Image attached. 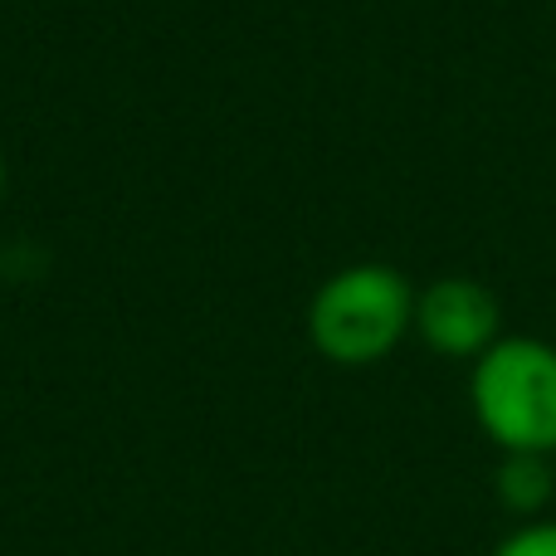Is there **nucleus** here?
Instances as JSON below:
<instances>
[{
	"label": "nucleus",
	"instance_id": "1",
	"mask_svg": "<svg viewBox=\"0 0 556 556\" xmlns=\"http://www.w3.org/2000/svg\"><path fill=\"white\" fill-rule=\"evenodd\" d=\"M415 332V288L391 264L337 269L307 303V337L337 366H376Z\"/></svg>",
	"mask_w": 556,
	"mask_h": 556
},
{
	"label": "nucleus",
	"instance_id": "2",
	"mask_svg": "<svg viewBox=\"0 0 556 556\" xmlns=\"http://www.w3.org/2000/svg\"><path fill=\"white\" fill-rule=\"evenodd\" d=\"M469 405L503 454H556V346L498 337L469 371Z\"/></svg>",
	"mask_w": 556,
	"mask_h": 556
},
{
	"label": "nucleus",
	"instance_id": "3",
	"mask_svg": "<svg viewBox=\"0 0 556 556\" xmlns=\"http://www.w3.org/2000/svg\"><path fill=\"white\" fill-rule=\"evenodd\" d=\"M415 337L440 356L479 362L503 337V307L493 288L479 278H434V283L415 288Z\"/></svg>",
	"mask_w": 556,
	"mask_h": 556
},
{
	"label": "nucleus",
	"instance_id": "4",
	"mask_svg": "<svg viewBox=\"0 0 556 556\" xmlns=\"http://www.w3.org/2000/svg\"><path fill=\"white\" fill-rule=\"evenodd\" d=\"M556 454H503L498 464V503L513 513V518L532 522L542 518V508L552 503L556 473H552Z\"/></svg>",
	"mask_w": 556,
	"mask_h": 556
},
{
	"label": "nucleus",
	"instance_id": "5",
	"mask_svg": "<svg viewBox=\"0 0 556 556\" xmlns=\"http://www.w3.org/2000/svg\"><path fill=\"white\" fill-rule=\"evenodd\" d=\"M493 556H556V518L518 522V528L493 547Z\"/></svg>",
	"mask_w": 556,
	"mask_h": 556
},
{
	"label": "nucleus",
	"instance_id": "6",
	"mask_svg": "<svg viewBox=\"0 0 556 556\" xmlns=\"http://www.w3.org/2000/svg\"><path fill=\"white\" fill-rule=\"evenodd\" d=\"M0 195H5V152H0Z\"/></svg>",
	"mask_w": 556,
	"mask_h": 556
}]
</instances>
